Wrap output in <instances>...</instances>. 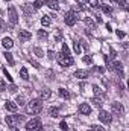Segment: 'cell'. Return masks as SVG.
<instances>
[{
  "label": "cell",
  "mask_w": 129,
  "mask_h": 131,
  "mask_svg": "<svg viewBox=\"0 0 129 131\" xmlns=\"http://www.w3.org/2000/svg\"><path fill=\"white\" fill-rule=\"evenodd\" d=\"M41 110H43V102H41V99H32V101L28 104V113L38 114Z\"/></svg>",
  "instance_id": "6da1fadb"
},
{
  "label": "cell",
  "mask_w": 129,
  "mask_h": 131,
  "mask_svg": "<svg viewBox=\"0 0 129 131\" xmlns=\"http://www.w3.org/2000/svg\"><path fill=\"white\" fill-rule=\"evenodd\" d=\"M26 131H43V124L38 117H33L31 119L28 124H26Z\"/></svg>",
  "instance_id": "7a4b0ae2"
},
{
  "label": "cell",
  "mask_w": 129,
  "mask_h": 131,
  "mask_svg": "<svg viewBox=\"0 0 129 131\" xmlns=\"http://www.w3.org/2000/svg\"><path fill=\"white\" fill-rule=\"evenodd\" d=\"M78 20H79V15H78V14H74L73 11H68V12L64 15V21H65V25H67V26H74Z\"/></svg>",
  "instance_id": "3957f363"
},
{
  "label": "cell",
  "mask_w": 129,
  "mask_h": 131,
  "mask_svg": "<svg viewBox=\"0 0 129 131\" xmlns=\"http://www.w3.org/2000/svg\"><path fill=\"white\" fill-rule=\"evenodd\" d=\"M58 63H59V66H62V67H70V66L74 64V60L71 57H65L62 53H59L58 55Z\"/></svg>",
  "instance_id": "277c9868"
},
{
  "label": "cell",
  "mask_w": 129,
  "mask_h": 131,
  "mask_svg": "<svg viewBox=\"0 0 129 131\" xmlns=\"http://www.w3.org/2000/svg\"><path fill=\"white\" fill-rule=\"evenodd\" d=\"M99 121H100L102 124H105V125H109V124L112 122V116H111L108 111L100 110V113H99Z\"/></svg>",
  "instance_id": "5b68a950"
},
{
  "label": "cell",
  "mask_w": 129,
  "mask_h": 131,
  "mask_svg": "<svg viewBox=\"0 0 129 131\" xmlns=\"http://www.w3.org/2000/svg\"><path fill=\"white\" fill-rule=\"evenodd\" d=\"M8 17H9V21L12 25H17L18 23V14H17V9L14 6H9L8 9Z\"/></svg>",
  "instance_id": "8992f818"
},
{
  "label": "cell",
  "mask_w": 129,
  "mask_h": 131,
  "mask_svg": "<svg viewBox=\"0 0 129 131\" xmlns=\"http://www.w3.org/2000/svg\"><path fill=\"white\" fill-rule=\"evenodd\" d=\"M18 38H20V41H29L32 38V34L29 31H26V29H20L18 31Z\"/></svg>",
  "instance_id": "52a82bcc"
},
{
  "label": "cell",
  "mask_w": 129,
  "mask_h": 131,
  "mask_svg": "<svg viewBox=\"0 0 129 131\" xmlns=\"http://www.w3.org/2000/svg\"><path fill=\"white\" fill-rule=\"evenodd\" d=\"M112 111H114L117 116H122V114L125 113V108H123V105H122L120 102H112Z\"/></svg>",
  "instance_id": "ba28073f"
},
{
  "label": "cell",
  "mask_w": 129,
  "mask_h": 131,
  "mask_svg": "<svg viewBox=\"0 0 129 131\" xmlns=\"http://www.w3.org/2000/svg\"><path fill=\"white\" fill-rule=\"evenodd\" d=\"M79 113L81 114H90L91 113V107H90V104H87V102H84V104H81L79 105Z\"/></svg>",
  "instance_id": "9c48e42d"
},
{
  "label": "cell",
  "mask_w": 129,
  "mask_h": 131,
  "mask_svg": "<svg viewBox=\"0 0 129 131\" xmlns=\"http://www.w3.org/2000/svg\"><path fill=\"white\" fill-rule=\"evenodd\" d=\"M5 122H6L9 127H15V125L18 124L17 116H15V114H8V116H6V119H5Z\"/></svg>",
  "instance_id": "30bf717a"
},
{
  "label": "cell",
  "mask_w": 129,
  "mask_h": 131,
  "mask_svg": "<svg viewBox=\"0 0 129 131\" xmlns=\"http://www.w3.org/2000/svg\"><path fill=\"white\" fill-rule=\"evenodd\" d=\"M74 76L79 78V79H85V78L90 76V72H88V70H76V72H74Z\"/></svg>",
  "instance_id": "8fae6325"
},
{
  "label": "cell",
  "mask_w": 129,
  "mask_h": 131,
  "mask_svg": "<svg viewBox=\"0 0 129 131\" xmlns=\"http://www.w3.org/2000/svg\"><path fill=\"white\" fill-rule=\"evenodd\" d=\"M112 66H114V70H117L119 76H120V78H123V76H125V73H123V64H122L120 61H115Z\"/></svg>",
  "instance_id": "7c38bea8"
},
{
  "label": "cell",
  "mask_w": 129,
  "mask_h": 131,
  "mask_svg": "<svg viewBox=\"0 0 129 131\" xmlns=\"http://www.w3.org/2000/svg\"><path fill=\"white\" fill-rule=\"evenodd\" d=\"M2 46H3L5 49H11V47L14 46V41H12L9 37H5V38L2 40Z\"/></svg>",
  "instance_id": "4fadbf2b"
},
{
  "label": "cell",
  "mask_w": 129,
  "mask_h": 131,
  "mask_svg": "<svg viewBox=\"0 0 129 131\" xmlns=\"http://www.w3.org/2000/svg\"><path fill=\"white\" fill-rule=\"evenodd\" d=\"M5 108H6L8 111H11V113H15V111H17V104H15V102H11V101H6Z\"/></svg>",
  "instance_id": "5bb4252c"
},
{
  "label": "cell",
  "mask_w": 129,
  "mask_h": 131,
  "mask_svg": "<svg viewBox=\"0 0 129 131\" xmlns=\"http://www.w3.org/2000/svg\"><path fill=\"white\" fill-rule=\"evenodd\" d=\"M93 92H94V95H96V98H105V92L99 87V85H93Z\"/></svg>",
  "instance_id": "9a60e30c"
},
{
  "label": "cell",
  "mask_w": 129,
  "mask_h": 131,
  "mask_svg": "<svg viewBox=\"0 0 129 131\" xmlns=\"http://www.w3.org/2000/svg\"><path fill=\"white\" fill-rule=\"evenodd\" d=\"M40 96H41V99H49L50 96H52V92H50L47 87H44V89L40 92Z\"/></svg>",
  "instance_id": "2e32d148"
},
{
  "label": "cell",
  "mask_w": 129,
  "mask_h": 131,
  "mask_svg": "<svg viewBox=\"0 0 129 131\" xmlns=\"http://www.w3.org/2000/svg\"><path fill=\"white\" fill-rule=\"evenodd\" d=\"M41 25H43V26H50V25H52L50 15H46V14H44V15L41 17Z\"/></svg>",
  "instance_id": "e0dca14e"
},
{
  "label": "cell",
  "mask_w": 129,
  "mask_h": 131,
  "mask_svg": "<svg viewBox=\"0 0 129 131\" xmlns=\"http://www.w3.org/2000/svg\"><path fill=\"white\" fill-rule=\"evenodd\" d=\"M46 5H47L50 9H53V11H58V9H59V5H58V2H55V0H49V2H46Z\"/></svg>",
  "instance_id": "ac0fdd59"
},
{
  "label": "cell",
  "mask_w": 129,
  "mask_h": 131,
  "mask_svg": "<svg viewBox=\"0 0 129 131\" xmlns=\"http://www.w3.org/2000/svg\"><path fill=\"white\" fill-rule=\"evenodd\" d=\"M58 93H59V96H61V98H64V99H70V93H68V90H65V89H62V87H61V89L58 90Z\"/></svg>",
  "instance_id": "d6986e66"
},
{
  "label": "cell",
  "mask_w": 129,
  "mask_h": 131,
  "mask_svg": "<svg viewBox=\"0 0 129 131\" xmlns=\"http://www.w3.org/2000/svg\"><path fill=\"white\" fill-rule=\"evenodd\" d=\"M85 25L90 26V28H93V29H96V21L91 17H85Z\"/></svg>",
  "instance_id": "ffe728a7"
},
{
  "label": "cell",
  "mask_w": 129,
  "mask_h": 131,
  "mask_svg": "<svg viewBox=\"0 0 129 131\" xmlns=\"http://www.w3.org/2000/svg\"><path fill=\"white\" fill-rule=\"evenodd\" d=\"M20 76H21L24 81H28V79H29V73H28V69H26V67L20 69Z\"/></svg>",
  "instance_id": "44dd1931"
},
{
  "label": "cell",
  "mask_w": 129,
  "mask_h": 131,
  "mask_svg": "<svg viewBox=\"0 0 129 131\" xmlns=\"http://www.w3.org/2000/svg\"><path fill=\"white\" fill-rule=\"evenodd\" d=\"M49 114L53 116V117H56V116L59 114V107H52V108H49Z\"/></svg>",
  "instance_id": "7402d4cb"
},
{
  "label": "cell",
  "mask_w": 129,
  "mask_h": 131,
  "mask_svg": "<svg viewBox=\"0 0 129 131\" xmlns=\"http://www.w3.org/2000/svg\"><path fill=\"white\" fill-rule=\"evenodd\" d=\"M73 47H74V52H76V53H81V52H82L81 43H79L78 40H74V41H73Z\"/></svg>",
  "instance_id": "603a6c76"
},
{
  "label": "cell",
  "mask_w": 129,
  "mask_h": 131,
  "mask_svg": "<svg viewBox=\"0 0 129 131\" xmlns=\"http://www.w3.org/2000/svg\"><path fill=\"white\" fill-rule=\"evenodd\" d=\"M5 58H6V61L9 63V66H14V58H12V53L5 52Z\"/></svg>",
  "instance_id": "cb8c5ba5"
},
{
  "label": "cell",
  "mask_w": 129,
  "mask_h": 131,
  "mask_svg": "<svg viewBox=\"0 0 129 131\" xmlns=\"http://www.w3.org/2000/svg\"><path fill=\"white\" fill-rule=\"evenodd\" d=\"M46 2H47V0H35V3H33V8H35V9H40L43 5H46Z\"/></svg>",
  "instance_id": "d4e9b609"
},
{
  "label": "cell",
  "mask_w": 129,
  "mask_h": 131,
  "mask_svg": "<svg viewBox=\"0 0 129 131\" xmlns=\"http://www.w3.org/2000/svg\"><path fill=\"white\" fill-rule=\"evenodd\" d=\"M91 102H93V105L97 107V108H100V107H102V99H100V98H93Z\"/></svg>",
  "instance_id": "484cf974"
},
{
  "label": "cell",
  "mask_w": 129,
  "mask_h": 131,
  "mask_svg": "<svg viewBox=\"0 0 129 131\" xmlns=\"http://www.w3.org/2000/svg\"><path fill=\"white\" fill-rule=\"evenodd\" d=\"M33 52H35V55H36L38 58H43V57H44V52H43L40 47H33Z\"/></svg>",
  "instance_id": "4316f807"
},
{
  "label": "cell",
  "mask_w": 129,
  "mask_h": 131,
  "mask_svg": "<svg viewBox=\"0 0 129 131\" xmlns=\"http://www.w3.org/2000/svg\"><path fill=\"white\" fill-rule=\"evenodd\" d=\"M62 55H65V57H70V49H68V46L67 44H62V52H61Z\"/></svg>",
  "instance_id": "83f0119b"
},
{
  "label": "cell",
  "mask_w": 129,
  "mask_h": 131,
  "mask_svg": "<svg viewBox=\"0 0 129 131\" xmlns=\"http://www.w3.org/2000/svg\"><path fill=\"white\" fill-rule=\"evenodd\" d=\"M82 61H84L85 64H93V58H91L90 55H85V57L82 58Z\"/></svg>",
  "instance_id": "f1b7e54d"
},
{
  "label": "cell",
  "mask_w": 129,
  "mask_h": 131,
  "mask_svg": "<svg viewBox=\"0 0 129 131\" xmlns=\"http://www.w3.org/2000/svg\"><path fill=\"white\" fill-rule=\"evenodd\" d=\"M102 11H103L105 14H111V12H112V9H111L108 5H102Z\"/></svg>",
  "instance_id": "f546056e"
},
{
  "label": "cell",
  "mask_w": 129,
  "mask_h": 131,
  "mask_svg": "<svg viewBox=\"0 0 129 131\" xmlns=\"http://www.w3.org/2000/svg\"><path fill=\"white\" fill-rule=\"evenodd\" d=\"M15 104H17V105H24V98H23V96H17Z\"/></svg>",
  "instance_id": "4dcf8cb0"
},
{
  "label": "cell",
  "mask_w": 129,
  "mask_h": 131,
  "mask_svg": "<svg viewBox=\"0 0 129 131\" xmlns=\"http://www.w3.org/2000/svg\"><path fill=\"white\" fill-rule=\"evenodd\" d=\"M115 2L119 3V6H120V8H125V9L128 8V3H126V0H115Z\"/></svg>",
  "instance_id": "1f68e13d"
},
{
  "label": "cell",
  "mask_w": 129,
  "mask_h": 131,
  "mask_svg": "<svg viewBox=\"0 0 129 131\" xmlns=\"http://www.w3.org/2000/svg\"><path fill=\"white\" fill-rule=\"evenodd\" d=\"M6 29H8V25H6V23L3 21V18L0 17V31H6Z\"/></svg>",
  "instance_id": "d6a6232c"
},
{
  "label": "cell",
  "mask_w": 129,
  "mask_h": 131,
  "mask_svg": "<svg viewBox=\"0 0 129 131\" xmlns=\"http://www.w3.org/2000/svg\"><path fill=\"white\" fill-rule=\"evenodd\" d=\"M38 37L46 40V38H47V32H46V31H43V29H40V31H38Z\"/></svg>",
  "instance_id": "836d02e7"
},
{
  "label": "cell",
  "mask_w": 129,
  "mask_h": 131,
  "mask_svg": "<svg viewBox=\"0 0 129 131\" xmlns=\"http://www.w3.org/2000/svg\"><path fill=\"white\" fill-rule=\"evenodd\" d=\"M29 63H31V64H32L33 67H35V69H40V67H41V66L38 64V63H36L35 60H32V58H29Z\"/></svg>",
  "instance_id": "e575fe53"
},
{
  "label": "cell",
  "mask_w": 129,
  "mask_h": 131,
  "mask_svg": "<svg viewBox=\"0 0 129 131\" xmlns=\"http://www.w3.org/2000/svg\"><path fill=\"white\" fill-rule=\"evenodd\" d=\"M3 73H5V76L8 78V81H9V82H12V76L8 73V70H6V69H3Z\"/></svg>",
  "instance_id": "d590c367"
},
{
  "label": "cell",
  "mask_w": 129,
  "mask_h": 131,
  "mask_svg": "<svg viewBox=\"0 0 129 131\" xmlns=\"http://www.w3.org/2000/svg\"><path fill=\"white\" fill-rule=\"evenodd\" d=\"M6 90H9V92H11V93H15V92H17V87H15V85H14V84H11V85H9V87H8V89H6Z\"/></svg>",
  "instance_id": "8d00e7d4"
},
{
  "label": "cell",
  "mask_w": 129,
  "mask_h": 131,
  "mask_svg": "<svg viewBox=\"0 0 129 131\" xmlns=\"http://www.w3.org/2000/svg\"><path fill=\"white\" fill-rule=\"evenodd\" d=\"M0 90H2V92L6 90V82H5V79H0Z\"/></svg>",
  "instance_id": "74e56055"
},
{
  "label": "cell",
  "mask_w": 129,
  "mask_h": 131,
  "mask_svg": "<svg viewBox=\"0 0 129 131\" xmlns=\"http://www.w3.org/2000/svg\"><path fill=\"white\" fill-rule=\"evenodd\" d=\"M91 130H94V131H105V128H103V127H99V125H93V127H91Z\"/></svg>",
  "instance_id": "f35d334b"
},
{
  "label": "cell",
  "mask_w": 129,
  "mask_h": 131,
  "mask_svg": "<svg viewBox=\"0 0 129 131\" xmlns=\"http://www.w3.org/2000/svg\"><path fill=\"white\" fill-rule=\"evenodd\" d=\"M59 127H61V128H62L64 131H67V130H68V125H67V122H64V121H62V122L59 124Z\"/></svg>",
  "instance_id": "ab89813d"
},
{
  "label": "cell",
  "mask_w": 129,
  "mask_h": 131,
  "mask_svg": "<svg viewBox=\"0 0 129 131\" xmlns=\"http://www.w3.org/2000/svg\"><path fill=\"white\" fill-rule=\"evenodd\" d=\"M94 18H96V23H102V17L99 14H94Z\"/></svg>",
  "instance_id": "60d3db41"
},
{
  "label": "cell",
  "mask_w": 129,
  "mask_h": 131,
  "mask_svg": "<svg viewBox=\"0 0 129 131\" xmlns=\"http://www.w3.org/2000/svg\"><path fill=\"white\" fill-rule=\"evenodd\" d=\"M117 37L119 38H125V32L123 31H117Z\"/></svg>",
  "instance_id": "b9f144b4"
},
{
  "label": "cell",
  "mask_w": 129,
  "mask_h": 131,
  "mask_svg": "<svg viewBox=\"0 0 129 131\" xmlns=\"http://www.w3.org/2000/svg\"><path fill=\"white\" fill-rule=\"evenodd\" d=\"M47 53H49V55H47V57H49V58H50V60H53V58H55V55H53V52H52V50H49V52H47Z\"/></svg>",
  "instance_id": "7bdbcfd3"
},
{
  "label": "cell",
  "mask_w": 129,
  "mask_h": 131,
  "mask_svg": "<svg viewBox=\"0 0 129 131\" xmlns=\"http://www.w3.org/2000/svg\"><path fill=\"white\" fill-rule=\"evenodd\" d=\"M115 57H117V53H115V50H114V49H111V58L114 60Z\"/></svg>",
  "instance_id": "ee69618b"
},
{
  "label": "cell",
  "mask_w": 129,
  "mask_h": 131,
  "mask_svg": "<svg viewBox=\"0 0 129 131\" xmlns=\"http://www.w3.org/2000/svg\"><path fill=\"white\" fill-rule=\"evenodd\" d=\"M94 70H96V72H100V73H102V72H105V69H103V67H94Z\"/></svg>",
  "instance_id": "f6af8a7d"
},
{
  "label": "cell",
  "mask_w": 129,
  "mask_h": 131,
  "mask_svg": "<svg viewBox=\"0 0 129 131\" xmlns=\"http://www.w3.org/2000/svg\"><path fill=\"white\" fill-rule=\"evenodd\" d=\"M76 2H79V3H81V5H85V3H87V2H88V0H76Z\"/></svg>",
  "instance_id": "bcb514c9"
},
{
  "label": "cell",
  "mask_w": 129,
  "mask_h": 131,
  "mask_svg": "<svg viewBox=\"0 0 129 131\" xmlns=\"http://www.w3.org/2000/svg\"><path fill=\"white\" fill-rule=\"evenodd\" d=\"M9 131H20V130H18L17 127H11V130H9Z\"/></svg>",
  "instance_id": "7dc6e473"
},
{
  "label": "cell",
  "mask_w": 129,
  "mask_h": 131,
  "mask_svg": "<svg viewBox=\"0 0 129 131\" xmlns=\"http://www.w3.org/2000/svg\"><path fill=\"white\" fill-rule=\"evenodd\" d=\"M88 131H94V130H88Z\"/></svg>",
  "instance_id": "c3c4849f"
},
{
  "label": "cell",
  "mask_w": 129,
  "mask_h": 131,
  "mask_svg": "<svg viewBox=\"0 0 129 131\" xmlns=\"http://www.w3.org/2000/svg\"><path fill=\"white\" fill-rule=\"evenodd\" d=\"M111 2H115V0H111Z\"/></svg>",
  "instance_id": "681fc988"
},
{
  "label": "cell",
  "mask_w": 129,
  "mask_h": 131,
  "mask_svg": "<svg viewBox=\"0 0 129 131\" xmlns=\"http://www.w3.org/2000/svg\"><path fill=\"white\" fill-rule=\"evenodd\" d=\"M5 2H9V0H5Z\"/></svg>",
  "instance_id": "f907efd6"
}]
</instances>
